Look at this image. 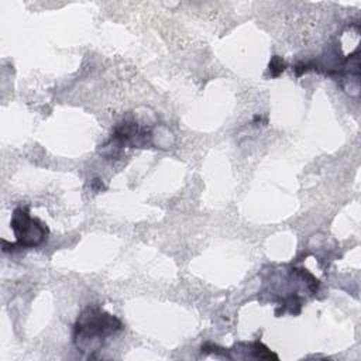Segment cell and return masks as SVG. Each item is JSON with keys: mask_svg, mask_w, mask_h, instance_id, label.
Returning <instances> with one entry per match:
<instances>
[{"mask_svg": "<svg viewBox=\"0 0 361 361\" xmlns=\"http://www.w3.org/2000/svg\"><path fill=\"white\" fill-rule=\"evenodd\" d=\"M123 329L121 322L97 306H89L82 312L73 333V343L82 351H94L103 341Z\"/></svg>", "mask_w": 361, "mask_h": 361, "instance_id": "obj_1", "label": "cell"}, {"mask_svg": "<svg viewBox=\"0 0 361 361\" xmlns=\"http://www.w3.org/2000/svg\"><path fill=\"white\" fill-rule=\"evenodd\" d=\"M10 224L20 247H35L41 244L48 234V228L37 219H32L27 207H17L13 212Z\"/></svg>", "mask_w": 361, "mask_h": 361, "instance_id": "obj_2", "label": "cell"}, {"mask_svg": "<svg viewBox=\"0 0 361 361\" xmlns=\"http://www.w3.org/2000/svg\"><path fill=\"white\" fill-rule=\"evenodd\" d=\"M285 68H286L285 61L278 55L272 56V59L269 61V73H271V76H278L279 73H282L285 71Z\"/></svg>", "mask_w": 361, "mask_h": 361, "instance_id": "obj_3", "label": "cell"}]
</instances>
